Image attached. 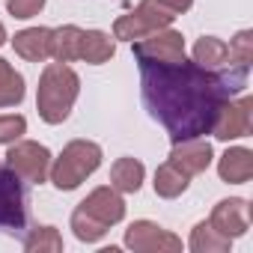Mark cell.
Here are the masks:
<instances>
[{
  "instance_id": "1",
  "label": "cell",
  "mask_w": 253,
  "mask_h": 253,
  "mask_svg": "<svg viewBox=\"0 0 253 253\" xmlns=\"http://www.w3.org/2000/svg\"><path fill=\"white\" fill-rule=\"evenodd\" d=\"M247 86V69H206L188 57L173 63H140V95L152 119H158L170 140L211 134L220 104Z\"/></svg>"
},
{
  "instance_id": "2",
  "label": "cell",
  "mask_w": 253,
  "mask_h": 253,
  "mask_svg": "<svg viewBox=\"0 0 253 253\" xmlns=\"http://www.w3.org/2000/svg\"><path fill=\"white\" fill-rule=\"evenodd\" d=\"M81 95V78L69 63H48L39 75L36 86V110L39 119L48 125H60L69 119L75 101Z\"/></svg>"
},
{
  "instance_id": "3",
  "label": "cell",
  "mask_w": 253,
  "mask_h": 253,
  "mask_svg": "<svg viewBox=\"0 0 253 253\" xmlns=\"http://www.w3.org/2000/svg\"><path fill=\"white\" fill-rule=\"evenodd\" d=\"M101 158H104V152H101L98 143H92V140H72L51 161L48 179L54 182L57 191H75L101 167Z\"/></svg>"
},
{
  "instance_id": "4",
  "label": "cell",
  "mask_w": 253,
  "mask_h": 253,
  "mask_svg": "<svg viewBox=\"0 0 253 253\" xmlns=\"http://www.w3.org/2000/svg\"><path fill=\"white\" fill-rule=\"evenodd\" d=\"M176 21L173 12H167L164 6H158L155 0H140V3L125 12L113 21V39H122V42H137V39H146L149 33L155 30H164Z\"/></svg>"
},
{
  "instance_id": "5",
  "label": "cell",
  "mask_w": 253,
  "mask_h": 253,
  "mask_svg": "<svg viewBox=\"0 0 253 253\" xmlns=\"http://www.w3.org/2000/svg\"><path fill=\"white\" fill-rule=\"evenodd\" d=\"M51 161H54L51 149L42 146V143H36V140H24V137H21V140L9 143V149H6V167H12V170H15L24 182H30V185L48 182Z\"/></svg>"
},
{
  "instance_id": "6",
  "label": "cell",
  "mask_w": 253,
  "mask_h": 253,
  "mask_svg": "<svg viewBox=\"0 0 253 253\" xmlns=\"http://www.w3.org/2000/svg\"><path fill=\"white\" fill-rule=\"evenodd\" d=\"M27 226V188L12 167H0V229Z\"/></svg>"
},
{
  "instance_id": "7",
  "label": "cell",
  "mask_w": 253,
  "mask_h": 253,
  "mask_svg": "<svg viewBox=\"0 0 253 253\" xmlns=\"http://www.w3.org/2000/svg\"><path fill=\"white\" fill-rule=\"evenodd\" d=\"M253 131V98L238 92V98H226L214 116V125H211V134L223 143L229 140H238V137H250Z\"/></svg>"
},
{
  "instance_id": "8",
  "label": "cell",
  "mask_w": 253,
  "mask_h": 253,
  "mask_svg": "<svg viewBox=\"0 0 253 253\" xmlns=\"http://www.w3.org/2000/svg\"><path fill=\"white\" fill-rule=\"evenodd\" d=\"M122 244L134 250V253H179L182 250V238L173 235L170 229L158 226L155 220H134L125 229Z\"/></svg>"
},
{
  "instance_id": "9",
  "label": "cell",
  "mask_w": 253,
  "mask_h": 253,
  "mask_svg": "<svg viewBox=\"0 0 253 253\" xmlns=\"http://www.w3.org/2000/svg\"><path fill=\"white\" fill-rule=\"evenodd\" d=\"M131 48H134L137 63H173L185 57V36L173 27H164V30L149 33L146 39L131 42Z\"/></svg>"
},
{
  "instance_id": "10",
  "label": "cell",
  "mask_w": 253,
  "mask_h": 253,
  "mask_svg": "<svg viewBox=\"0 0 253 253\" xmlns=\"http://www.w3.org/2000/svg\"><path fill=\"white\" fill-rule=\"evenodd\" d=\"M78 209H84L89 217H95V220L104 223L107 229L125 220V200H122V194H119L116 188H110V185H101V188L89 191L86 200L78 203Z\"/></svg>"
},
{
  "instance_id": "11",
  "label": "cell",
  "mask_w": 253,
  "mask_h": 253,
  "mask_svg": "<svg viewBox=\"0 0 253 253\" xmlns=\"http://www.w3.org/2000/svg\"><path fill=\"white\" fill-rule=\"evenodd\" d=\"M211 158H214V152H211V143L206 137H188V140H173L167 161H173L182 173H188L194 179L211 167Z\"/></svg>"
},
{
  "instance_id": "12",
  "label": "cell",
  "mask_w": 253,
  "mask_h": 253,
  "mask_svg": "<svg viewBox=\"0 0 253 253\" xmlns=\"http://www.w3.org/2000/svg\"><path fill=\"white\" fill-rule=\"evenodd\" d=\"M209 223L223 232L226 238H241L247 229H250V203L244 197H229V200H220L214 209H211V217Z\"/></svg>"
},
{
  "instance_id": "13",
  "label": "cell",
  "mask_w": 253,
  "mask_h": 253,
  "mask_svg": "<svg viewBox=\"0 0 253 253\" xmlns=\"http://www.w3.org/2000/svg\"><path fill=\"white\" fill-rule=\"evenodd\" d=\"M217 176L226 185H247L253 179V152L247 146H229L217 158Z\"/></svg>"
},
{
  "instance_id": "14",
  "label": "cell",
  "mask_w": 253,
  "mask_h": 253,
  "mask_svg": "<svg viewBox=\"0 0 253 253\" xmlns=\"http://www.w3.org/2000/svg\"><path fill=\"white\" fill-rule=\"evenodd\" d=\"M12 48L27 63H45L51 57V27H27L12 36Z\"/></svg>"
},
{
  "instance_id": "15",
  "label": "cell",
  "mask_w": 253,
  "mask_h": 253,
  "mask_svg": "<svg viewBox=\"0 0 253 253\" xmlns=\"http://www.w3.org/2000/svg\"><path fill=\"white\" fill-rule=\"evenodd\" d=\"M143 179H146V167L137 158L125 155V158H116L110 167V188H116L119 194H137L143 188Z\"/></svg>"
},
{
  "instance_id": "16",
  "label": "cell",
  "mask_w": 253,
  "mask_h": 253,
  "mask_svg": "<svg viewBox=\"0 0 253 253\" xmlns=\"http://www.w3.org/2000/svg\"><path fill=\"white\" fill-rule=\"evenodd\" d=\"M116 54V39L104 30H84L81 36V60L89 66H101L110 63Z\"/></svg>"
},
{
  "instance_id": "17",
  "label": "cell",
  "mask_w": 253,
  "mask_h": 253,
  "mask_svg": "<svg viewBox=\"0 0 253 253\" xmlns=\"http://www.w3.org/2000/svg\"><path fill=\"white\" fill-rule=\"evenodd\" d=\"M81 36L84 30L78 24H63L51 30V57L57 63H78L81 60Z\"/></svg>"
},
{
  "instance_id": "18",
  "label": "cell",
  "mask_w": 253,
  "mask_h": 253,
  "mask_svg": "<svg viewBox=\"0 0 253 253\" xmlns=\"http://www.w3.org/2000/svg\"><path fill=\"white\" fill-rule=\"evenodd\" d=\"M188 185H191V176L182 173L173 161H164V164L155 170L152 188H155V194H158L161 200H176V197H182V194L188 191Z\"/></svg>"
},
{
  "instance_id": "19",
  "label": "cell",
  "mask_w": 253,
  "mask_h": 253,
  "mask_svg": "<svg viewBox=\"0 0 253 253\" xmlns=\"http://www.w3.org/2000/svg\"><path fill=\"white\" fill-rule=\"evenodd\" d=\"M188 247H191V253H229L232 238H226L223 232H217L209 220H200V223L191 229Z\"/></svg>"
},
{
  "instance_id": "20",
  "label": "cell",
  "mask_w": 253,
  "mask_h": 253,
  "mask_svg": "<svg viewBox=\"0 0 253 253\" xmlns=\"http://www.w3.org/2000/svg\"><path fill=\"white\" fill-rule=\"evenodd\" d=\"M27 95V84H24V75L0 57V107H18Z\"/></svg>"
},
{
  "instance_id": "21",
  "label": "cell",
  "mask_w": 253,
  "mask_h": 253,
  "mask_svg": "<svg viewBox=\"0 0 253 253\" xmlns=\"http://www.w3.org/2000/svg\"><path fill=\"white\" fill-rule=\"evenodd\" d=\"M191 60L200 63V66H206V69H226L232 63L229 45L223 39H217V36H200L197 45H194V57Z\"/></svg>"
},
{
  "instance_id": "22",
  "label": "cell",
  "mask_w": 253,
  "mask_h": 253,
  "mask_svg": "<svg viewBox=\"0 0 253 253\" xmlns=\"http://www.w3.org/2000/svg\"><path fill=\"white\" fill-rule=\"evenodd\" d=\"M27 253H60L63 250V235L57 226H33L30 235L24 238Z\"/></svg>"
},
{
  "instance_id": "23",
  "label": "cell",
  "mask_w": 253,
  "mask_h": 253,
  "mask_svg": "<svg viewBox=\"0 0 253 253\" xmlns=\"http://www.w3.org/2000/svg\"><path fill=\"white\" fill-rule=\"evenodd\" d=\"M72 232H75L78 241H84V244H95V241H101L110 229H107L104 223H98L95 217H89L84 209H75V211H72Z\"/></svg>"
},
{
  "instance_id": "24",
  "label": "cell",
  "mask_w": 253,
  "mask_h": 253,
  "mask_svg": "<svg viewBox=\"0 0 253 253\" xmlns=\"http://www.w3.org/2000/svg\"><path fill=\"white\" fill-rule=\"evenodd\" d=\"M229 57H232V63L250 69V63H253V30H238V33L232 36V42H229Z\"/></svg>"
},
{
  "instance_id": "25",
  "label": "cell",
  "mask_w": 253,
  "mask_h": 253,
  "mask_svg": "<svg viewBox=\"0 0 253 253\" xmlns=\"http://www.w3.org/2000/svg\"><path fill=\"white\" fill-rule=\"evenodd\" d=\"M27 134V119L21 113H6V116H0V143L9 146L15 140H21Z\"/></svg>"
},
{
  "instance_id": "26",
  "label": "cell",
  "mask_w": 253,
  "mask_h": 253,
  "mask_svg": "<svg viewBox=\"0 0 253 253\" xmlns=\"http://www.w3.org/2000/svg\"><path fill=\"white\" fill-rule=\"evenodd\" d=\"M45 3H48V0H6V12H9L12 18L27 21V18H33V15H39V12L45 9Z\"/></svg>"
},
{
  "instance_id": "27",
  "label": "cell",
  "mask_w": 253,
  "mask_h": 253,
  "mask_svg": "<svg viewBox=\"0 0 253 253\" xmlns=\"http://www.w3.org/2000/svg\"><path fill=\"white\" fill-rule=\"evenodd\" d=\"M158 6H164L167 12H173V15H185L191 6H194V0H155Z\"/></svg>"
},
{
  "instance_id": "28",
  "label": "cell",
  "mask_w": 253,
  "mask_h": 253,
  "mask_svg": "<svg viewBox=\"0 0 253 253\" xmlns=\"http://www.w3.org/2000/svg\"><path fill=\"white\" fill-rule=\"evenodd\" d=\"M6 39H9V36H6V27H3V21H0V48L6 45Z\"/></svg>"
}]
</instances>
